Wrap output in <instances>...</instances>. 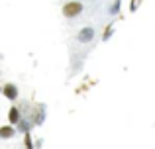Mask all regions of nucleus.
<instances>
[{
  "label": "nucleus",
  "mask_w": 155,
  "mask_h": 149,
  "mask_svg": "<svg viewBox=\"0 0 155 149\" xmlns=\"http://www.w3.org/2000/svg\"><path fill=\"white\" fill-rule=\"evenodd\" d=\"M61 12H63L65 18H77V16L83 12V4L79 2V0H69V2L63 4V8H61Z\"/></svg>",
  "instance_id": "obj_1"
},
{
  "label": "nucleus",
  "mask_w": 155,
  "mask_h": 149,
  "mask_svg": "<svg viewBox=\"0 0 155 149\" xmlns=\"http://www.w3.org/2000/svg\"><path fill=\"white\" fill-rule=\"evenodd\" d=\"M2 94H4V98H8V100H18V96H20V90H18V86H16L14 83H6L2 86Z\"/></svg>",
  "instance_id": "obj_2"
},
{
  "label": "nucleus",
  "mask_w": 155,
  "mask_h": 149,
  "mask_svg": "<svg viewBox=\"0 0 155 149\" xmlns=\"http://www.w3.org/2000/svg\"><path fill=\"white\" fill-rule=\"evenodd\" d=\"M20 120H22V110L18 106H12L8 110V122H10V126H18Z\"/></svg>",
  "instance_id": "obj_3"
},
{
  "label": "nucleus",
  "mask_w": 155,
  "mask_h": 149,
  "mask_svg": "<svg viewBox=\"0 0 155 149\" xmlns=\"http://www.w3.org/2000/svg\"><path fill=\"white\" fill-rule=\"evenodd\" d=\"M92 37H94V30H92V28H83V30L79 31V35H77V39H79L81 43H88Z\"/></svg>",
  "instance_id": "obj_4"
},
{
  "label": "nucleus",
  "mask_w": 155,
  "mask_h": 149,
  "mask_svg": "<svg viewBox=\"0 0 155 149\" xmlns=\"http://www.w3.org/2000/svg\"><path fill=\"white\" fill-rule=\"evenodd\" d=\"M16 128L14 126H10V124H8V126H0V139H12L16 135Z\"/></svg>",
  "instance_id": "obj_5"
},
{
  "label": "nucleus",
  "mask_w": 155,
  "mask_h": 149,
  "mask_svg": "<svg viewBox=\"0 0 155 149\" xmlns=\"http://www.w3.org/2000/svg\"><path fill=\"white\" fill-rule=\"evenodd\" d=\"M24 145H26V149H34V141H31V135L26 131V135H24Z\"/></svg>",
  "instance_id": "obj_6"
},
{
  "label": "nucleus",
  "mask_w": 155,
  "mask_h": 149,
  "mask_svg": "<svg viewBox=\"0 0 155 149\" xmlns=\"http://www.w3.org/2000/svg\"><path fill=\"white\" fill-rule=\"evenodd\" d=\"M110 34H112V28L108 26V28L104 30V35H102V37H104V39H108V37H110Z\"/></svg>",
  "instance_id": "obj_7"
},
{
  "label": "nucleus",
  "mask_w": 155,
  "mask_h": 149,
  "mask_svg": "<svg viewBox=\"0 0 155 149\" xmlns=\"http://www.w3.org/2000/svg\"><path fill=\"white\" fill-rule=\"evenodd\" d=\"M118 8H120V2H114V6H112V14H116Z\"/></svg>",
  "instance_id": "obj_8"
},
{
  "label": "nucleus",
  "mask_w": 155,
  "mask_h": 149,
  "mask_svg": "<svg viewBox=\"0 0 155 149\" xmlns=\"http://www.w3.org/2000/svg\"><path fill=\"white\" fill-rule=\"evenodd\" d=\"M0 94H2V86H0Z\"/></svg>",
  "instance_id": "obj_9"
}]
</instances>
